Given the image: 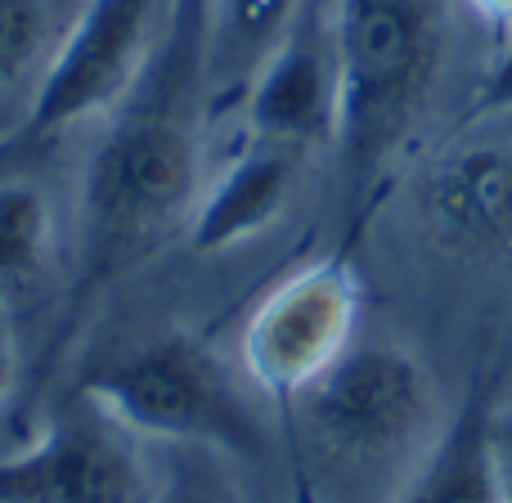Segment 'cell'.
Returning a JSON list of instances; mask_svg holds the SVG:
<instances>
[{
    "instance_id": "6",
    "label": "cell",
    "mask_w": 512,
    "mask_h": 503,
    "mask_svg": "<svg viewBox=\"0 0 512 503\" xmlns=\"http://www.w3.org/2000/svg\"><path fill=\"white\" fill-rule=\"evenodd\" d=\"M297 405L315 441L342 459H387L432 432V378L391 342L351 346Z\"/></svg>"
},
{
    "instance_id": "16",
    "label": "cell",
    "mask_w": 512,
    "mask_h": 503,
    "mask_svg": "<svg viewBox=\"0 0 512 503\" xmlns=\"http://www.w3.org/2000/svg\"><path fill=\"white\" fill-rule=\"evenodd\" d=\"M14 373H18V342H14V324H9L5 306H0V400L14 387Z\"/></svg>"
},
{
    "instance_id": "18",
    "label": "cell",
    "mask_w": 512,
    "mask_h": 503,
    "mask_svg": "<svg viewBox=\"0 0 512 503\" xmlns=\"http://www.w3.org/2000/svg\"><path fill=\"white\" fill-rule=\"evenodd\" d=\"M468 9L472 14H481L486 23H495L499 32H512V0H468Z\"/></svg>"
},
{
    "instance_id": "9",
    "label": "cell",
    "mask_w": 512,
    "mask_h": 503,
    "mask_svg": "<svg viewBox=\"0 0 512 503\" xmlns=\"http://www.w3.org/2000/svg\"><path fill=\"white\" fill-rule=\"evenodd\" d=\"M495 409V369L472 373L454 418L432 436L391 503H512L495 454Z\"/></svg>"
},
{
    "instance_id": "10",
    "label": "cell",
    "mask_w": 512,
    "mask_h": 503,
    "mask_svg": "<svg viewBox=\"0 0 512 503\" xmlns=\"http://www.w3.org/2000/svg\"><path fill=\"white\" fill-rule=\"evenodd\" d=\"M301 153L283 144L252 140L230 167L221 171L203 203L189 216V248L194 252H230L239 243L265 234L288 207L297 185Z\"/></svg>"
},
{
    "instance_id": "14",
    "label": "cell",
    "mask_w": 512,
    "mask_h": 503,
    "mask_svg": "<svg viewBox=\"0 0 512 503\" xmlns=\"http://www.w3.org/2000/svg\"><path fill=\"white\" fill-rule=\"evenodd\" d=\"M63 32L54 0H0V95L23 86L32 68L45 72Z\"/></svg>"
},
{
    "instance_id": "17",
    "label": "cell",
    "mask_w": 512,
    "mask_h": 503,
    "mask_svg": "<svg viewBox=\"0 0 512 503\" xmlns=\"http://www.w3.org/2000/svg\"><path fill=\"white\" fill-rule=\"evenodd\" d=\"M495 454H499V468H504V481L512 490V409H495Z\"/></svg>"
},
{
    "instance_id": "19",
    "label": "cell",
    "mask_w": 512,
    "mask_h": 503,
    "mask_svg": "<svg viewBox=\"0 0 512 503\" xmlns=\"http://www.w3.org/2000/svg\"><path fill=\"white\" fill-rule=\"evenodd\" d=\"M18 122H23V108H18L9 95H0V144H9V140H14Z\"/></svg>"
},
{
    "instance_id": "7",
    "label": "cell",
    "mask_w": 512,
    "mask_h": 503,
    "mask_svg": "<svg viewBox=\"0 0 512 503\" xmlns=\"http://www.w3.org/2000/svg\"><path fill=\"white\" fill-rule=\"evenodd\" d=\"M140 441L77 396L27 450L0 459V503H149Z\"/></svg>"
},
{
    "instance_id": "8",
    "label": "cell",
    "mask_w": 512,
    "mask_h": 503,
    "mask_svg": "<svg viewBox=\"0 0 512 503\" xmlns=\"http://www.w3.org/2000/svg\"><path fill=\"white\" fill-rule=\"evenodd\" d=\"M248 135L265 144L310 153L319 144H333L337 126V54L328 9L306 0L292 32L279 50L261 63L243 95Z\"/></svg>"
},
{
    "instance_id": "15",
    "label": "cell",
    "mask_w": 512,
    "mask_h": 503,
    "mask_svg": "<svg viewBox=\"0 0 512 503\" xmlns=\"http://www.w3.org/2000/svg\"><path fill=\"white\" fill-rule=\"evenodd\" d=\"M495 113H512V32L504 41V50L495 54L486 81L477 86V99H472V117H495Z\"/></svg>"
},
{
    "instance_id": "5",
    "label": "cell",
    "mask_w": 512,
    "mask_h": 503,
    "mask_svg": "<svg viewBox=\"0 0 512 503\" xmlns=\"http://www.w3.org/2000/svg\"><path fill=\"white\" fill-rule=\"evenodd\" d=\"M360 274L333 252L297 265L252 306L239 337L243 373L274 400H301L355 346Z\"/></svg>"
},
{
    "instance_id": "1",
    "label": "cell",
    "mask_w": 512,
    "mask_h": 503,
    "mask_svg": "<svg viewBox=\"0 0 512 503\" xmlns=\"http://www.w3.org/2000/svg\"><path fill=\"white\" fill-rule=\"evenodd\" d=\"M212 0H171L158 50L99 131L81 171L72 279L41 369L63 360L99 297L140 270L198 207L203 140L212 131L207 72Z\"/></svg>"
},
{
    "instance_id": "2",
    "label": "cell",
    "mask_w": 512,
    "mask_h": 503,
    "mask_svg": "<svg viewBox=\"0 0 512 503\" xmlns=\"http://www.w3.org/2000/svg\"><path fill=\"white\" fill-rule=\"evenodd\" d=\"M328 23L337 54L333 149L351 216L346 239H360L436 86L445 27L436 0H328Z\"/></svg>"
},
{
    "instance_id": "11",
    "label": "cell",
    "mask_w": 512,
    "mask_h": 503,
    "mask_svg": "<svg viewBox=\"0 0 512 503\" xmlns=\"http://www.w3.org/2000/svg\"><path fill=\"white\" fill-rule=\"evenodd\" d=\"M427 216L454 248L495 252L512 243V153L463 144L427 180Z\"/></svg>"
},
{
    "instance_id": "4",
    "label": "cell",
    "mask_w": 512,
    "mask_h": 503,
    "mask_svg": "<svg viewBox=\"0 0 512 503\" xmlns=\"http://www.w3.org/2000/svg\"><path fill=\"white\" fill-rule=\"evenodd\" d=\"M167 9L171 0H81L9 144L41 149L72 126L113 113L158 50Z\"/></svg>"
},
{
    "instance_id": "3",
    "label": "cell",
    "mask_w": 512,
    "mask_h": 503,
    "mask_svg": "<svg viewBox=\"0 0 512 503\" xmlns=\"http://www.w3.org/2000/svg\"><path fill=\"white\" fill-rule=\"evenodd\" d=\"M81 396L135 441H185L230 454H261V427L248 400L239 396L216 351L189 333L153 337L117 355L81 382Z\"/></svg>"
},
{
    "instance_id": "13",
    "label": "cell",
    "mask_w": 512,
    "mask_h": 503,
    "mask_svg": "<svg viewBox=\"0 0 512 503\" xmlns=\"http://www.w3.org/2000/svg\"><path fill=\"white\" fill-rule=\"evenodd\" d=\"M54 248L50 198L32 180H0V288L36 279Z\"/></svg>"
},
{
    "instance_id": "12",
    "label": "cell",
    "mask_w": 512,
    "mask_h": 503,
    "mask_svg": "<svg viewBox=\"0 0 512 503\" xmlns=\"http://www.w3.org/2000/svg\"><path fill=\"white\" fill-rule=\"evenodd\" d=\"M306 0H212L207 23V72H212V117L239 108L261 63L292 32Z\"/></svg>"
}]
</instances>
